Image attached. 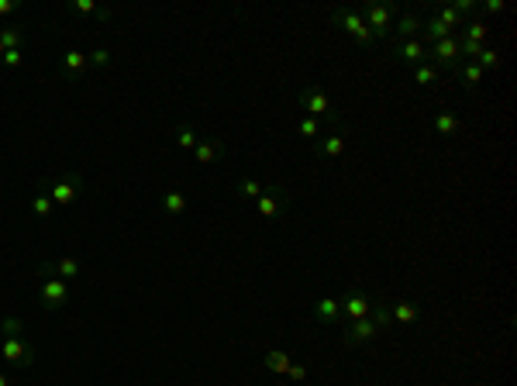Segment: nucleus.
Returning <instances> with one entry per match:
<instances>
[{
	"label": "nucleus",
	"instance_id": "nucleus-28",
	"mask_svg": "<svg viewBox=\"0 0 517 386\" xmlns=\"http://www.w3.org/2000/svg\"><path fill=\"white\" fill-rule=\"evenodd\" d=\"M421 35H424V38H427V45H431V42H441V38L455 35V31H448L438 17H427V21H424V28H421Z\"/></svg>",
	"mask_w": 517,
	"mask_h": 386
},
{
	"label": "nucleus",
	"instance_id": "nucleus-33",
	"mask_svg": "<svg viewBox=\"0 0 517 386\" xmlns=\"http://www.w3.org/2000/svg\"><path fill=\"white\" fill-rule=\"evenodd\" d=\"M297 135L317 142V135H321V121H317V117H300V121H297Z\"/></svg>",
	"mask_w": 517,
	"mask_h": 386
},
{
	"label": "nucleus",
	"instance_id": "nucleus-32",
	"mask_svg": "<svg viewBox=\"0 0 517 386\" xmlns=\"http://www.w3.org/2000/svg\"><path fill=\"white\" fill-rule=\"evenodd\" d=\"M473 62H476V66H480L483 73H486V69H497V66H500V52H497V49H486V45H483V49H480V56H476Z\"/></svg>",
	"mask_w": 517,
	"mask_h": 386
},
{
	"label": "nucleus",
	"instance_id": "nucleus-3",
	"mask_svg": "<svg viewBox=\"0 0 517 386\" xmlns=\"http://www.w3.org/2000/svg\"><path fill=\"white\" fill-rule=\"evenodd\" d=\"M0 362H10L14 369H31L35 366V345L28 338H21V335H3Z\"/></svg>",
	"mask_w": 517,
	"mask_h": 386
},
{
	"label": "nucleus",
	"instance_id": "nucleus-38",
	"mask_svg": "<svg viewBox=\"0 0 517 386\" xmlns=\"http://www.w3.org/2000/svg\"><path fill=\"white\" fill-rule=\"evenodd\" d=\"M504 7H507L504 0H486V3H483V10H486V14H500Z\"/></svg>",
	"mask_w": 517,
	"mask_h": 386
},
{
	"label": "nucleus",
	"instance_id": "nucleus-36",
	"mask_svg": "<svg viewBox=\"0 0 517 386\" xmlns=\"http://www.w3.org/2000/svg\"><path fill=\"white\" fill-rule=\"evenodd\" d=\"M452 7H455V10H459L466 21H469V14H476V10H480V3H476V0H455Z\"/></svg>",
	"mask_w": 517,
	"mask_h": 386
},
{
	"label": "nucleus",
	"instance_id": "nucleus-5",
	"mask_svg": "<svg viewBox=\"0 0 517 386\" xmlns=\"http://www.w3.org/2000/svg\"><path fill=\"white\" fill-rule=\"evenodd\" d=\"M331 21L341 24L359 45H376V35L369 31V24L362 21V14H359L355 7H334V10H331Z\"/></svg>",
	"mask_w": 517,
	"mask_h": 386
},
{
	"label": "nucleus",
	"instance_id": "nucleus-39",
	"mask_svg": "<svg viewBox=\"0 0 517 386\" xmlns=\"http://www.w3.org/2000/svg\"><path fill=\"white\" fill-rule=\"evenodd\" d=\"M17 7H21L17 0H0V17H7V14H14Z\"/></svg>",
	"mask_w": 517,
	"mask_h": 386
},
{
	"label": "nucleus",
	"instance_id": "nucleus-27",
	"mask_svg": "<svg viewBox=\"0 0 517 386\" xmlns=\"http://www.w3.org/2000/svg\"><path fill=\"white\" fill-rule=\"evenodd\" d=\"M31 210H35V217H52V210H56V203H52V196L45 193V187H38V193L31 196Z\"/></svg>",
	"mask_w": 517,
	"mask_h": 386
},
{
	"label": "nucleus",
	"instance_id": "nucleus-6",
	"mask_svg": "<svg viewBox=\"0 0 517 386\" xmlns=\"http://www.w3.org/2000/svg\"><path fill=\"white\" fill-rule=\"evenodd\" d=\"M42 187L52 196L56 207H73V203L83 196V180L73 176V173H66V176H59V180H52V183H42Z\"/></svg>",
	"mask_w": 517,
	"mask_h": 386
},
{
	"label": "nucleus",
	"instance_id": "nucleus-9",
	"mask_svg": "<svg viewBox=\"0 0 517 386\" xmlns=\"http://www.w3.org/2000/svg\"><path fill=\"white\" fill-rule=\"evenodd\" d=\"M393 14H397L393 3H366V7H362V21L369 24V31H373L376 38H387V35H390Z\"/></svg>",
	"mask_w": 517,
	"mask_h": 386
},
{
	"label": "nucleus",
	"instance_id": "nucleus-30",
	"mask_svg": "<svg viewBox=\"0 0 517 386\" xmlns=\"http://www.w3.org/2000/svg\"><path fill=\"white\" fill-rule=\"evenodd\" d=\"M441 80V69H434L431 62H421V66H414V83H421V87H431V83H438Z\"/></svg>",
	"mask_w": 517,
	"mask_h": 386
},
{
	"label": "nucleus",
	"instance_id": "nucleus-7",
	"mask_svg": "<svg viewBox=\"0 0 517 386\" xmlns=\"http://www.w3.org/2000/svg\"><path fill=\"white\" fill-rule=\"evenodd\" d=\"M69 296H73V290H69L66 280H59V276H45V280L38 283V307H42V310H59V307L69 303Z\"/></svg>",
	"mask_w": 517,
	"mask_h": 386
},
{
	"label": "nucleus",
	"instance_id": "nucleus-29",
	"mask_svg": "<svg viewBox=\"0 0 517 386\" xmlns=\"http://www.w3.org/2000/svg\"><path fill=\"white\" fill-rule=\"evenodd\" d=\"M0 45H3V52H7V49H21V45H24V28H17V24L0 28Z\"/></svg>",
	"mask_w": 517,
	"mask_h": 386
},
{
	"label": "nucleus",
	"instance_id": "nucleus-41",
	"mask_svg": "<svg viewBox=\"0 0 517 386\" xmlns=\"http://www.w3.org/2000/svg\"><path fill=\"white\" fill-rule=\"evenodd\" d=\"M0 59H3V45H0Z\"/></svg>",
	"mask_w": 517,
	"mask_h": 386
},
{
	"label": "nucleus",
	"instance_id": "nucleus-37",
	"mask_svg": "<svg viewBox=\"0 0 517 386\" xmlns=\"http://www.w3.org/2000/svg\"><path fill=\"white\" fill-rule=\"evenodd\" d=\"M87 62H90V66H110V52H107V49H94V52L87 56Z\"/></svg>",
	"mask_w": 517,
	"mask_h": 386
},
{
	"label": "nucleus",
	"instance_id": "nucleus-15",
	"mask_svg": "<svg viewBox=\"0 0 517 386\" xmlns=\"http://www.w3.org/2000/svg\"><path fill=\"white\" fill-rule=\"evenodd\" d=\"M310 317H314L317 324L338 321V317H341V300H338V296H321L317 303H310Z\"/></svg>",
	"mask_w": 517,
	"mask_h": 386
},
{
	"label": "nucleus",
	"instance_id": "nucleus-35",
	"mask_svg": "<svg viewBox=\"0 0 517 386\" xmlns=\"http://www.w3.org/2000/svg\"><path fill=\"white\" fill-rule=\"evenodd\" d=\"M287 376H290L294 383H304V380H307V376H310V369H307V366H300V362H290V369H287Z\"/></svg>",
	"mask_w": 517,
	"mask_h": 386
},
{
	"label": "nucleus",
	"instance_id": "nucleus-20",
	"mask_svg": "<svg viewBox=\"0 0 517 386\" xmlns=\"http://www.w3.org/2000/svg\"><path fill=\"white\" fill-rule=\"evenodd\" d=\"M290 355L283 352V349H269L266 355H262V366L269 369V373H276V376H287V369H290Z\"/></svg>",
	"mask_w": 517,
	"mask_h": 386
},
{
	"label": "nucleus",
	"instance_id": "nucleus-40",
	"mask_svg": "<svg viewBox=\"0 0 517 386\" xmlns=\"http://www.w3.org/2000/svg\"><path fill=\"white\" fill-rule=\"evenodd\" d=\"M0 386H10V376H3V373H0Z\"/></svg>",
	"mask_w": 517,
	"mask_h": 386
},
{
	"label": "nucleus",
	"instance_id": "nucleus-13",
	"mask_svg": "<svg viewBox=\"0 0 517 386\" xmlns=\"http://www.w3.org/2000/svg\"><path fill=\"white\" fill-rule=\"evenodd\" d=\"M390 52L404 62V66H421V62H427V45L421 42V38H407V42H390Z\"/></svg>",
	"mask_w": 517,
	"mask_h": 386
},
{
	"label": "nucleus",
	"instance_id": "nucleus-24",
	"mask_svg": "<svg viewBox=\"0 0 517 386\" xmlns=\"http://www.w3.org/2000/svg\"><path fill=\"white\" fill-rule=\"evenodd\" d=\"M235 190H238L241 200H252V203H255V200L262 196V190H266V183H259V180H252V176H241V180L235 183Z\"/></svg>",
	"mask_w": 517,
	"mask_h": 386
},
{
	"label": "nucleus",
	"instance_id": "nucleus-26",
	"mask_svg": "<svg viewBox=\"0 0 517 386\" xmlns=\"http://www.w3.org/2000/svg\"><path fill=\"white\" fill-rule=\"evenodd\" d=\"M90 62H87V56L80 52V49H69L66 56H62V69H66V76H76V73H83Z\"/></svg>",
	"mask_w": 517,
	"mask_h": 386
},
{
	"label": "nucleus",
	"instance_id": "nucleus-23",
	"mask_svg": "<svg viewBox=\"0 0 517 386\" xmlns=\"http://www.w3.org/2000/svg\"><path fill=\"white\" fill-rule=\"evenodd\" d=\"M69 10H73L76 17H101V21H110V14L103 10L101 3H94V0H73Z\"/></svg>",
	"mask_w": 517,
	"mask_h": 386
},
{
	"label": "nucleus",
	"instance_id": "nucleus-2",
	"mask_svg": "<svg viewBox=\"0 0 517 386\" xmlns=\"http://www.w3.org/2000/svg\"><path fill=\"white\" fill-rule=\"evenodd\" d=\"M297 103L307 110V117H321V121H328L331 128H341V124H345L341 114H338V107L331 103V96L324 94L321 87H314V83H307V87L297 94Z\"/></svg>",
	"mask_w": 517,
	"mask_h": 386
},
{
	"label": "nucleus",
	"instance_id": "nucleus-34",
	"mask_svg": "<svg viewBox=\"0 0 517 386\" xmlns=\"http://www.w3.org/2000/svg\"><path fill=\"white\" fill-rule=\"evenodd\" d=\"M0 62H3V66H10V69H17V66L24 62V49H7Z\"/></svg>",
	"mask_w": 517,
	"mask_h": 386
},
{
	"label": "nucleus",
	"instance_id": "nucleus-18",
	"mask_svg": "<svg viewBox=\"0 0 517 386\" xmlns=\"http://www.w3.org/2000/svg\"><path fill=\"white\" fill-rule=\"evenodd\" d=\"M421 28H424V21L417 17V14H400V21L393 24V31H397V42H407V38H421Z\"/></svg>",
	"mask_w": 517,
	"mask_h": 386
},
{
	"label": "nucleus",
	"instance_id": "nucleus-16",
	"mask_svg": "<svg viewBox=\"0 0 517 386\" xmlns=\"http://www.w3.org/2000/svg\"><path fill=\"white\" fill-rule=\"evenodd\" d=\"M421 317V303L414 300H390V321H397L400 328H407Z\"/></svg>",
	"mask_w": 517,
	"mask_h": 386
},
{
	"label": "nucleus",
	"instance_id": "nucleus-10",
	"mask_svg": "<svg viewBox=\"0 0 517 386\" xmlns=\"http://www.w3.org/2000/svg\"><path fill=\"white\" fill-rule=\"evenodd\" d=\"M341 314L348 317V321H362V317H369L373 314V296L366 293L362 287H348V293L341 296Z\"/></svg>",
	"mask_w": 517,
	"mask_h": 386
},
{
	"label": "nucleus",
	"instance_id": "nucleus-21",
	"mask_svg": "<svg viewBox=\"0 0 517 386\" xmlns=\"http://www.w3.org/2000/svg\"><path fill=\"white\" fill-rule=\"evenodd\" d=\"M486 35H490V24L476 17V21H466V24H462V35H459V38H462V42H476V45H483Z\"/></svg>",
	"mask_w": 517,
	"mask_h": 386
},
{
	"label": "nucleus",
	"instance_id": "nucleus-4",
	"mask_svg": "<svg viewBox=\"0 0 517 386\" xmlns=\"http://www.w3.org/2000/svg\"><path fill=\"white\" fill-rule=\"evenodd\" d=\"M290 210V190L287 187H266L262 196L255 200V214L262 217V221H280L283 214Z\"/></svg>",
	"mask_w": 517,
	"mask_h": 386
},
{
	"label": "nucleus",
	"instance_id": "nucleus-14",
	"mask_svg": "<svg viewBox=\"0 0 517 386\" xmlns=\"http://www.w3.org/2000/svg\"><path fill=\"white\" fill-rule=\"evenodd\" d=\"M224 152H228V145H224L221 138H201L197 149H194V159H197L201 166H214L217 159H224Z\"/></svg>",
	"mask_w": 517,
	"mask_h": 386
},
{
	"label": "nucleus",
	"instance_id": "nucleus-8",
	"mask_svg": "<svg viewBox=\"0 0 517 386\" xmlns=\"http://www.w3.org/2000/svg\"><path fill=\"white\" fill-rule=\"evenodd\" d=\"M427 62L434 69H459L462 56H459V35H448L441 42H431L427 45Z\"/></svg>",
	"mask_w": 517,
	"mask_h": 386
},
{
	"label": "nucleus",
	"instance_id": "nucleus-25",
	"mask_svg": "<svg viewBox=\"0 0 517 386\" xmlns=\"http://www.w3.org/2000/svg\"><path fill=\"white\" fill-rule=\"evenodd\" d=\"M431 17H438L448 31H455V28H462V24H466V17H462L455 7H434V10H431Z\"/></svg>",
	"mask_w": 517,
	"mask_h": 386
},
{
	"label": "nucleus",
	"instance_id": "nucleus-19",
	"mask_svg": "<svg viewBox=\"0 0 517 386\" xmlns=\"http://www.w3.org/2000/svg\"><path fill=\"white\" fill-rule=\"evenodd\" d=\"M159 210H162V214H169V217H180V214H187V193L166 190L162 196H159Z\"/></svg>",
	"mask_w": 517,
	"mask_h": 386
},
{
	"label": "nucleus",
	"instance_id": "nucleus-17",
	"mask_svg": "<svg viewBox=\"0 0 517 386\" xmlns=\"http://www.w3.org/2000/svg\"><path fill=\"white\" fill-rule=\"evenodd\" d=\"M431 128H434V135L448 138V135L462 131V121H459V114H455V110H438V114L431 117Z\"/></svg>",
	"mask_w": 517,
	"mask_h": 386
},
{
	"label": "nucleus",
	"instance_id": "nucleus-31",
	"mask_svg": "<svg viewBox=\"0 0 517 386\" xmlns=\"http://www.w3.org/2000/svg\"><path fill=\"white\" fill-rule=\"evenodd\" d=\"M197 142H201V138H197V131H194L190 124H180V128H176V145H180L183 152H194Z\"/></svg>",
	"mask_w": 517,
	"mask_h": 386
},
{
	"label": "nucleus",
	"instance_id": "nucleus-12",
	"mask_svg": "<svg viewBox=\"0 0 517 386\" xmlns=\"http://www.w3.org/2000/svg\"><path fill=\"white\" fill-rule=\"evenodd\" d=\"M42 276H59V280H76L83 276V262L73 259V255H56V259H45L42 262Z\"/></svg>",
	"mask_w": 517,
	"mask_h": 386
},
{
	"label": "nucleus",
	"instance_id": "nucleus-11",
	"mask_svg": "<svg viewBox=\"0 0 517 386\" xmlns=\"http://www.w3.org/2000/svg\"><path fill=\"white\" fill-rule=\"evenodd\" d=\"M345 149H348V128L345 124L341 128H331L324 138L314 142V152L321 159H338V156H345Z\"/></svg>",
	"mask_w": 517,
	"mask_h": 386
},
{
	"label": "nucleus",
	"instance_id": "nucleus-1",
	"mask_svg": "<svg viewBox=\"0 0 517 386\" xmlns=\"http://www.w3.org/2000/svg\"><path fill=\"white\" fill-rule=\"evenodd\" d=\"M387 328H390V300L380 296V300H373V314H369V317H362V321H348V324H345L341 342H345L348 349H362V345L376 342Z\"/></svg>",
	"mask_w": 517,
	"mask_h": 386
},
{
	"label": "nucleus",
	"instance_id": "nucleus-22",
	"mask_svg": "<svg viewBox=\"0 0 517 386\" xmlns=\"http://www.w3.org/2000/svg\"><path fill=\"white\" fill-rule=\"evenodd\" d=\"M455 73H459V83H462L466 90H476V87L483 83V76H486V73H483V69H480L476 62H462V66H459Z\"/></svg>",
	"mask_w": 517,
	"mask_h": 386
}]
</instances>
